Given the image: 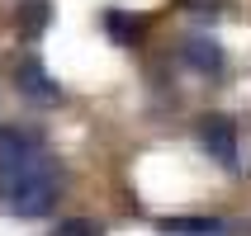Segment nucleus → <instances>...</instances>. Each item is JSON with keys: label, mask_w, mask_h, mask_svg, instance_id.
<instances>
[{"label": "nucleus", "mask_w": 251, "mask_h": 236, "mask_svg": "<svg viewBox=\"0 0 251 236\" xmlns=\"http://www.w3.org/2000/svg\"><path fill=\"white\" fill-rule=\"evenodd\" d=\"M180 62L190 71H199V76H218V71L227 66V57H223V47L213 38H185L180 43Z\"/></svg>", "instance_id": "5"}, {"label": "nucleus", "mask_w": 251, "mask_h": 236, "mask_svg": "<svg viewBox=\"0 0 251 236\" xmlns=\"http://www.w3.org/2000/svg\"><path fill=\"white\" fill-rule=\"evenodd\" d=\"M48 19H52V10H48V0H28L24 10H19V38H24V43L43 38V28H48Z\"/></svg>", "instance_id": "8"}, {"label": "nucleus", "mask_w": 251, "mask_h": 236, "mask_svg": "<svg viewBox=\"0 0 251 236\" xmlns=\"http://www.w3.org/2000/svg\"><path fill=\"white\" fill-rule=\"evenodd\" d=\"M14 85H19V95L33 99V104H62V85L52 81V71L43 66L38 57H19V66H14Z\"/></svg>", "instance_id": "4"}, {"label": "nucleus", "mask_w": 251, "mask_h": 236, "mask_svg": "<svg viewBox=\"0 0 251 236\" xmlns=\"http://www.w3.org/2000/svg\"><path fill=\"white\" fill-rule=\"evenodd\" d=\"M43 156H48V147L33 132H24V128H0V184H10L14 175H24Z\"/></svg>", "instance_id": "3"}, {"label": "nucleus", "mask_w": 251, "mask_h": 236, "mask_svg": "<svg viewBox=\"0 0 251 236\" xmlns=\"http://www.w3.org/2000/svg\"><path fill=\"white\" fill-rule=\"evenodd\" d=\"M161 232L166 236H227V227L218 217H166Z\"/></svg>", "instance_id": "7"}, {"label": "nucleus", "mask_w": 251, "mask_h": 236, "mask_svg": "<svg viewBox=\"0 0 251 236\" xmlns=\"http://www.w3.org/2000/svg\"><path fill=\"white\" fill-rule=\"evenodd\" d=\"M52 236H104V222H95V217H67L62 227H52Z\"/></svg>", "instance_id": "9"}, {"label": "nucleus", "mask_w": 251, "mask_h": 236, "mask_svg": "<svg viewBox=\"0 0 251 236\" xmlns=\"http://www.w3.org/2000/svg\"><path fill=\"white\" fill-rule=\"evenodd\" d=\"M227 0H180V10L185 14H218Z\"/></svg>", "instance_id": "10"}, {"label": "nucleus", "mask_w": 251, "mask_h": 236, "mask_svg": "<svg viewBox=\"0 0 251 236\" xmlns=\"http://www.w3.org/2000/svg\"><path fill=\"white\" fill-rule=\"evenodd\" d=\"M104 33L124 47H138L142 43V19H133L128 10H104Z\"/></svg>", "instance_id": "6"}, {"label": "nucleus", "mask_w": 251, "mask_h": 236, "mask_svg": "<svg viewBox=\"0 0 251 236\" xmlns=\"http://www.w3.org/2000/svg\"><path fill=\"white\" fill-rule=\"evenodd\" d=\"M5 189V208L14 217H43V213L57 208V198H62V166H57V156L48 151L43 161L24 170V175H14L10 184H0Z\"/></svg>", "instance_id": "1"}, {"label": "nucleus", "mask_w": 251, "mask_h": 236, "mask_svg": "<svg viewBox=\"0 0 251 236\" xmlns=\"http://www.w3.org/2000/svg\"><path fill=\"white\" fill-rule=\"evenodd\" d=\"M199 142H204V151L218 161L223 170H242V142H237V123L227 118V113H204L199 118Z\"/></svg>", "instance_id": "2"}]
</instances>
